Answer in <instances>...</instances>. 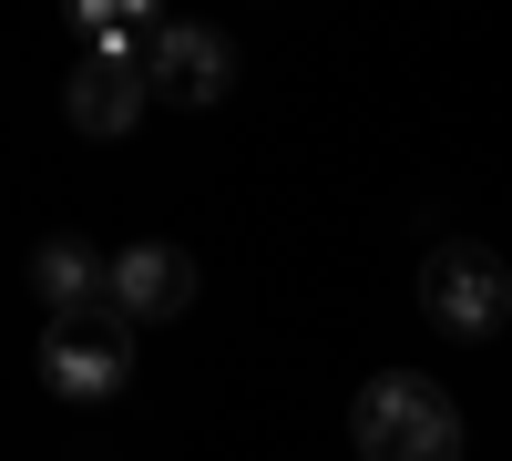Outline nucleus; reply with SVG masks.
Wrapping results in <instances>:
<instances>
[{
    "mask_svg": "<svg viewBox=\"0 0 512 461\" xmlns=\"http://www.w3.org/2000/svg\"><path fill=\"white\" fill-rule=\"evenodd\" d=\"M349 441L359 461H461V410L431 369H379L349 400Z\"/></svg>",
    "mask_w": 512,
    "mask_h": 461,
    "instance_id": "1",
    "label": "nucleus"
},
{
    "mask_svg": "<svg viewBox=\"0 0 512 461\" xmlns=\"http://www.w3.org/2000/svg\"><path fill=\"white\" fill-rule=\"evenodd\" d=\"M31 287L52 318H113V257H93L82 236H41L31 246Z\"/></svg>",
    "mask_w": 512,
    "mask_h": 461,
    "instance_id": "7",
    "label": "nucleus"
},
{
    "mask_svg": "<svg viewBox=\"0 0 512 461\" xmlns=\"http://www.w3.org/2000/svg\"><path fill=\"white\" fill-rule=\"evenodd\" d=\"M195 257L185 246H164V236H144V246H113V318L123 328H154V318H185L195 308Z\"/></svg>",
    "mask_w": 512,
    "mask_h": 461,
    "instance_id": "4",
    "label": "nucleus"
},
{
    "mask_svg": "<svg viewBox=\"0 0 512 461\" xmlns=\"http://www.w3.org/2000/svg\"><path fill=\"white\" fill-rule=\"evenodd\" d=\"M154 103H185V113H205V103H226L236 93V41L226 31H205V21H175L154 41Z\"/></svg>",
    "mask_w": 512,
    "mask_h": 461,
    "instance_id": "5",
    "label": "nucleus"
},
{
    "mask_svg": "<svg viewBox=\"0 0 512 461\" xmlns=\"http://www.w3.org/2000/svg\"><path fill=\"white\" fill-rule=\"evenodd\" d=\"M420 308H431V328H451V339H492V328L512 318V267H502V246L441 236L431 257H420Z\"/></svg>",
    "mask_w": 512,
    "mask_h": 461,
    "instance_id": "2",
    "label": "nucleus"
},
{
    "mask_svg": "<svg viewBox=\"0 0 512 461\" xmlns=\"http://www.w3.org/2000/svg\"><path fill=\"white\" fill-rule=\"evenodd\" d=\"M123 380H134V328H123V318H52V328H41V390L113 400Z\"/></svg>",
    "mask_w": 512,
    "mask_h": 461,
    "instance_id": "3",
    "label": "nucleus"
},
{
    "mask_svg": "<svg viewBox=\"0 0 512 461\" xmlns=\"http://www.w3.org/2000/svg\"><path fill=\"white\" fill-rule=\"evenodd\" d=\"M144 103H154V72H144V62H103V52H82V62H72V82H62L72 134H93V144L134 134V123H144Z\"/></svg>",
    "mask_w": 512,
    "mask_h": 461,
    "instance_id": "6",
    "label": "nucleus"
},
{
    "mask_svg": "<svg viewBox=\"0 0 512 461\" xmlns=\"http://www.w3.org/2000/svg\"><path fill=\"white\" fill-rule=\"evenodd\" d=\"M72 21H82V41H93L103 62H154V41L175 31V21L154 11V0H82Z\"/></svg>",
    "mask_w": 512,
    "mask_h": 461,
    "instance_id": "8",
    "label": "nucleus"
}]
</instances>
